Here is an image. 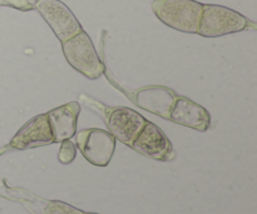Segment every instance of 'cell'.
Masks as SVG:
<instances>
[{"mask_svg": "<svg viewBox=\"0 0 257 214\" xmlns=\"http://www.w3.org/2000/svg\"><path fill=\"white\" fill-rule=\"evenodd\" d=\"M152 10L167 27L195 34L200 27L202 4L196 0H155Z\"/></svg>", "mask_w": 257, "mask_h": 214, "instance_id": "1", "label": "cell"}, {"mask_svg": "<svg viewBox=\"0 0 257 214\" xmlns=\"http://www.w3.org/2000/svg\"><path fill=\"white\" fill-rule=\"evenodd\" d=\"M250 20L240 13L215 4H202L197 34L205 38H217L247 29Z\"/></svg>", "mask_w": 257, "mask_h": 214, "instance_id": "2", "label": "cell"}, {"mask_svg": "<svg viewBox=\"0 0 257 214\" xmlns=\"http://www.w3.org/2000/svg\"><path fill=\"white\" fill-rule=\"evenodd\" d=\"M62 47L65 59L70 67L88 79H98L104 73V65L100 62L89 35L84 30L69 40L63 42Z\"/></svg>", "mask_w": 257, "mask_h": 214, "instance_id": "3", "label": "cell"}, {"mask_svg": "<svg viewBox=\"0 0 257 214\" xmlns=\"http://www.w3.org/2000/svg\"><path fill=\"white\" fill-rule=\"evenodd\" d=\"M34 8L62 43L75 37L83 30L72 10L60 0H37Z\"/></svg>", "mask_w": 257, "mask_h": 214, "instance_id": "4", "label": "cell"}, {"mask_svg": "<svg viewBox=\"0 0 257 214\" xmlns=\"http://www.w3.org/2000/svg\"><path fill=\"white\" fill-rule=\"evenodd\" d=\"M77 147L93 165L107 167L115 149V138L99 128H89L77 134Z\"/></svg>", "mask_w": 257, "mask_h": 214, "instance_id": "5", "label": "cell"}, {"mask_svg": "<svg viewBox=\"0 0 257 214\" xmlns=\"http://www.w3.org/2000/svg\"><path fill=\"white\" fill-rule=\"evenodd\" d=\"M104 109L105 124L108 125L110 134L123 144L132 147V143L145 127L147 119L143 118L140 113L127 107L104 108Z\"/></svg>", "mask_w": 257, "mask_h": 214, "instance_id": "6", "label": "cell"}, {"mask_svg": "<svg viewBox=\"0 0 257 214\" xmlns=\"http://www.w3.org/2000/svg\"><path fill=\"white\" fill-rule=\"evenodd\" d=\"M132 148L140 154L156 160H172L176 157L167 135L155 123L148 122L132 143Z\"/></svg>", "mask_w": 257, "mask_h": 214, "instance_id": "7", "label": "cell"}, {"mask_svg": "<svg viewBox=\"0 0 257 214\" xmlns=\"http://www.w3.org/2000/svg\"><path fill=\"white\" fill-rule=\"evenodd\" d=\"M54 142L52 129L47 114H39L30 119L10 142V147L14 149H29L52 144Z\"/></svg>", "mask_w": 257, "mask_h": 214, "instance_id": "8", "label": "cell"}, {"mask_svg": "<svg viewBox=\"0 0 257 214\" xmlns=\"http://www.w3.org/2000/svg\"><path fill=\"white\" fill-rule=\"evenodd\" d=\"M168 119L198 132H206L211 124V117L207 109L188 98L180 95H177L173 102Z\"/></svg>", "mask_w": 257, "mask_h": 214, "instance_id": "9", "label": "cell"}, {"mask_svg": "<svg viewBox=\"0 0 257 214\" xmlns=\"http://www.w3.org/2000/svg\"><path fill=\"white\" fill-rule=\"evenodd\" d=\"M79 113L80 105L77 102H70L47 113L54 142L60 143L74 137Z\"/></svg>", "mask_w": 257, "mask_h": 214, "instance_id": "10", "label": "cell"}, {"mask_svg": "<svg viewBox=\"0 0 257 214\" xmlns=\"http://www.w3.org/2000/svg\"><path fill=\"white\" fill-rule=\"evenodd\" d=\"M176 97L177 94L166 87H147L136 93V104L153 114L168 119Z\"/></svg>", "mask_w": 257, "mask_h": 214, "instance_id": "11", "label": "cell"}, {"mask_svg": "<svg viewBox=\"0 0 257 214\" xmlns=\"http://www.w3.org/2000/svg\"><path fill=\"white\" fill-rule=\"evenodd\" d=\"M42 214H85V212L60 200H50Z\"/></svg>", "mask_w": 257, "mask_h": 214, "instance_id": "12", "label": "cell"}, {"mask_svg": "<svg viewBox=\"0 0 257 214\" xmlns=\"http://www.w3.org/2000/svg\"><path fill=\"white\" fill-rule=\"evenodd\" d=\"M62 145H60L59 154H58V159L62 164H69L77 157V147L73 142H70L69 139L63 140Z\"/></svg>", "mask_w": 257, "mask_h": 214, "instance_id": "13", "label": "cell"}, {"mask_svg": "<svg viewBox=\"0 0 257 214\" xmlns=\"http://www.w3.org/2000/svg\"><path fill=\"white\" fill-rule=\"evenodd\" d=\"M0 5H9L23 10H30L34 8L33 0H0Z\"/></svg>", "mask_w": 257, "mask_h": 214, "instance_id": "14", "label": "cell"}, {"mask_svg": "<svg viewBox=\"0 0 257 214\" xmlns=\"http://www.w3.org/2000/svg\"><path fill=\"white\" fill-rule=\"evenodd\" d=\"M85 214H98V213H85Z\"/></svg>", "mask_w": 257, "mask_h": 214, "instance_id": "15", "label": "cell"}]
</instances>
